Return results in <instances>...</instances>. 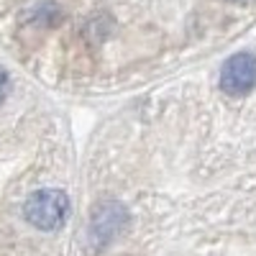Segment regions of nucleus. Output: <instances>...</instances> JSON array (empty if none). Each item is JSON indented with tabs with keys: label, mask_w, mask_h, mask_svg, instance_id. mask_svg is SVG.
<instances>
[{
	"label": "nucleus",
	"mask_w": 256,
	"mask_h": 256,
	"mask_svg": "<svg viewBox=\"0 0 256 256\" xmlns=\"http://www.w3.org/2000/svg\"><path fill=\"white\" fill-rule=\"evenodd\" d=\"M6 95H8V74H6L3 67H0V102L6 100Z\"/></svg>",
	"instance_id": "3"
},
{
	"label": "nucleus",
	"mask_w": 256,
	"mask_h": 256,
	"mask_svg": "<svg viewBox=\"0 0 256 256\" xmlns=\"http://www.w3.org/2000/svg\"><path fill=\"white\" fill-rule=\"evenodd\" d=\"M256 84V56L248 52L233 54L220 70V88L228 95H246Z\"/></svg>",
	"instance_id": "2"
},
{
	"label": "nucleus",
	"mask_w": 256,
	"mask_h": 256,
	"mask_svg": "<svg viewBox=\"0 0 256 256\" xmlns=\"http://www.w3.org/2000/svg\"><path fill=\"white\" fill-rule=\"evenodd\" d=\"M238 3H246V0H238Z\"/></svg>",
	"instance_id": "4"
},
{
	"label": "nucleus",
	"mask_w": 256,
	"mask_h": 256,
	"mask_svg": "<svg viewBox=\"0 0 256 256\" xmlns=\"http://www.w3.org/2000/svg\"><path fill=\"white\" fill-rule=\"evenodd\" d=\"M24 216L38 230H56L70 216V198L62 190H38L26 200Z\"/></svg>",
	"instance_id": "1"
}]
</instances>
